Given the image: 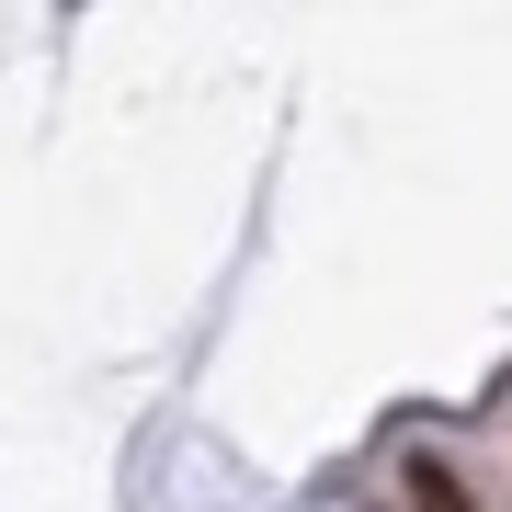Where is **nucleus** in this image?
Wrapping results in <instances>:
<instances>
[{
  "label": "nucleus",
  "mask_w": 512,
  "mask_h": 512,
  "mask_svg": "<svg viewBox=\"0 0 512 512\" xmlns=\"http://www.w3.org/2000/svg\"><path fill=\"white\" fill-rule=\"evenodd\" d=\"M399 490H410V512H478V501H467V478L444 467V456H410V467H399Z\"/></svg>",
  "instance_id": "1"
}]
</instances>
